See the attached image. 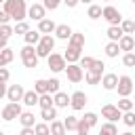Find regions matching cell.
<instances>
[{"mask_svg":"<svg viewBox=\"0 0 135 135\" xmlns=\"http://www.w3.org/2000/svg\"><path fill=\"white\" fill-rule=\"evenodd\" d=\"M2 8L11 15V19L15 21V23H21V21H25L27 19V2L25 0H6L4 4H2Z\"/></svg>","mask_w":135,"mask_h":135,"instance_id":"obj_1","label":"cell"},{"mask_svg":"<svg viewBox=\"0 0 135 135\" xmlns=\"http://www.w3.org/2000/svg\"><path fill=\"white\" fill-rule=\"evenodd\" d=\"M53 49H55V36H53V34H42L40 42L36 44V55L46 59V57L53 53Z\"/></svg>","mask_w":135,"mask_h":135,"instance_id":"obj_2","label":"cell"},{"mask_svg":"<svg viewBox=\"0 0 135 135\" xmlns=\"http://www.w3.org/2000/svg\"><path fill=\"white\" fill-rule=\"evenodd\" d=\"M19 57H21V61H23V65L25 68H38V55H36V46H32V44H25L21 51H19Z\"/></svg>","mask_w":135,"mask_h":135,"instance_id":"obj_3","label":"cell"},{"mask_svg":"<svg viewBox=\"0 0 135 135\" xmlns=\"http://www.w3.org/2000/svg\"><path fill=\"white\" fill-rule=\"evenodd\" d=\"M46 63H49V70H51L53 74L65 72V68H68V61H65V57H63L61 53H51V55L46 57Z\"/></svg>","mask_w":135,"mask_h":135,"instance_id":"obj_4","label":"cell"},{"mask_svg":"<svg viewBox=\"0 0 135 135\" xmlns=\"http://www.w3.org/2000/svg\"><path fill=\"white\" fill-rule=\"evenodd\" d=\"M21 112H23V108H21V103H15V101H8L4 108H2V112H0V116H2V120H6V122H11V120H19V116H21Z\"/></svg>","mask_w":135,"mask_h":135,"instance_id":"obj_5","label":"cell"},{"mask_svg":"<svg viewBox=\"0 0 135 135\" xmlns=\"http://www.w3.org/2000/svg\"><path fill=\"white\" fill-rule=\"evenodd\" d=\"M101 17H103L110 25H120V23H122V15H120V11H118L116 6H112V4H105V6H103Z\"/></svg>","mask_w":135,"mask_h":135,"instance_id":"obj_6","label":"cell"},{"mask_svg":"<svg viewBox=\"0 0 135 135\" xmlns=\"http://www.w3.org/2000/svg\"><path fill=\"white\" fill-rule=\"evenodd\" d=\"M101 116H103L108 122H118V120H122V112H120L114 103H105V105L101 108Z\"/></svg>","mask_w":135,"mask_h":135,"instance_id":"obj_7","label":"cell"},{"mask_svg":"<svg viewBox=\"0 0 135 135\" xmlns=\"http://www.w3.org/2000/svg\"><path fill=\"white\" fill-rule=\"evenodd\" d=\"M116 91H118V95L120 97H129L131 93H133V78L131 76H118V86H116Z\"/></svg>","mask_w":135,"mask_h":135,"instance_id":"obj_8","label":"cell"},{"mask_svg":"<svg viewBox=\"0 0 135 135\" xmlns=\"http://www.w3.org/2000/svg\"><path fill=\"white\" fill-rule=\"evenodd\" d=\"M70 97H72V101H70V108H72L74 112H80V110H84V105H86V101H89V97H86V93H84V91H74Z\"/></svg>","mask_w":135,"mask_h":135,"instance_id":"obj_9","label":"cell"},{"mask_svg":"<svg viewBox=\"0 0 135 135\" xmlns=\"http://www.w3.org/2000/svg\"><path fill=\"white\" fill-rule=\"evenodd\" d=\"M65 76H68V80L70 82H80L82 78H84V70L78 65V63H68V68H65Z\"/></svg>","mask_w":135,"mask_h":135,"instance_id":"obj_10","label":"cell"},{"mask_svg":"<svg viewBox=\"0 0 135 135\" xmlns=\"http://www.w3.org/2000/svg\"><path fill=\"white\" fill-rule=\"evenodd\" d=\"M27 17L34 19V21H42V19L46 17V8H44V4H42V2H34V4H30V8H27Z\"/></svg>","mask_w":135,"mask_h":135,"instance_id":"obj_11","label":"cell"},{"mask_svg":"<svg viewBox=\"0 0 135 135\" xmlns=\"http://www.w3.org/2000/svg\"><path fill=\"white\" fill-rule=\"evenodd\" d=\"M23 95H25V89L21 84H8V91H6V99L8 101L21 103L23 101Z\"/></svg>","mask_w":135,"mask_h":135,"instance_id":"obj_12","label":"cell"},{"mask_svg":"<svg viewBox=\"0 0 135 135\" xmlns=\"http://www.w3.org/2000/svg\"><path fill=\"white\" fill-rule=\"evenodd\" d=\"M101 86H103L105 91H116V86H118V74H114V72L103 74V78H101Z\"/></svg>","mask_w":135,"mask_h":135,"instance_id":"obj_13","label":"cell"},{"mask_svg":"<svg viewBox=\"0 0 135 135\" xmlns=\"http://www.w3.org/2000/svg\"><path fill=\"white\" fill-rule=\"evenodd\" d=\"M63 57H65V61H68V63H78V61H80V57H82V49H78V46H70V44H68V49H65Z\"/></svg>","mask_w":135,"mask_h":135,"instance_id":"obj_14","label":"cell"},{"mask_svg":"<svg viewBox=\"0 0 135 135\" xmlns=\"http://www.w3.org/2000/svg\"><path fill=\"white\" fill-rule=\"evenodd\" d=\"M55 30H57V23L53 19L44 17L42 21H38V32L40 34H55Z\"/></svg>","mask_w":135,"mask_h":135,"instance_id":"obj_15","label":"cell"},{"mask_svg":"<svg viewBox=\"0 0 135 135\" xmlns=\"http://www.w3.org/2000/svg\"><path fill=\"white\" fill-rule=\"evenodd\" d=\"M72 34H74V30H72L68 23H59L57 30H55V38H59V40H70Z\"/></svg>","mask_w":135,"mask_h":135,"instance_id":"obj_16","label":"cell"},{"mask_svg":"<svg viewBox=\"0 0 135 135\" xmlns=\"http://www.w3.org/2000/svg\"><path fill=\"white\" fill-rule=\"evenodd\" d=\"M19 122H21V127L34 129V127H36V116H34V112L23 110V112H21V116H19Z\"/></svg>","mask_w":135,"mask_h":135,"instance_id":"obj_17","label":"cell"},{"mask_svg":"<svg viewBox=\"0 0 135 135\" xmlns=\"http://www.w3.org/2000/svg\"><path fill=\"white\" fill-rule=\"evenodd\" d=\"M105 36L110 38V42H118V40L124 36V32H122L120 25H110V27L105 30Z\"/></svg>","mask_w":135,"mask_h":135,"instance_id":"obj_18","label":"cell"},{"mask_svg":"<svg viewBox=\"0 0 135 135\" xmlns=\"http://www.w3.org/2000/svg\"><path fill=\"white\" fill-rule=\"evenodd\" d=\"M118 46H120V51H124V53H133V49H135V38L124 34V36L118 40Z\"/></svg>","mask_w":135,"mask_h":135,"instance_id":"obj_19","label":"cell"},{"mask_svg":"<svg viewBox=\"0 0 135 135\" xmlns=\"http://www.w3.org/2000/svg\"><path fill=\"white\" fill-rule=\"evenodd\" d=\"M101 78H103V72H99V70H86V72H84L86 84H99Z\"/></svg>","mask_w":135,"mask_h":135,"instance_id":"obj_20","label":"cell"},{"mask_svg":"<svg viewBox=\"0 0 135 135\" xmlns=\"http://www.w3.org/2000/svg\"><path fill=\"white\" fill-rule=\"evenodd\" d=\"M53 99H55V108H68V105H70V101H72V97H70L65 91L55 93V95H53Z\"/></svg>","mask_w":135,"mask_h":135,"instance_id":"obj_21","label":"cell"},{"mask_svg":"<svg viewBox=\"0 0 135 135\" xmlns=\"http://www.w3.org/2000/svg\"><path fill=\"white\" fill-rule=\"evenodd\" d=\"M38 99H40V95L32 89V91H25V95H23V105H27V108H34V105H38Z\"/></svg>","mask_w":135,"mask_h":135,"instance_id":"obj_22","label":"cell"},{"mask_svg":"<svg viewBox=\"0 0 135 135\" xmlns=\"http://www.w3.org/2000/svg\"><path fill=\"white\" fill-rule=\"evenodd\" d=\"M13 59H15L13 49H8V46H6V49H2V51H0V68H6Z\"/></svg>","mask_w":135,"mask_h":135,"instance_id":"obj_23","label":"cell"},{"mask_svg":"<svg viewBox=\"0 0 135 135\" xmlns=\"http://www.w3.org/2000/svg\"><path fill=\"white\" fill-rule=\"evenodd\" d=\"M40 38H42V34L38 32V30H30L25 36H23V40H25V44H32V46H36L38 42H40Z\"/></svg>","mask_w":135,"mask_h":135,"instance_id":"obj_24","label":"cell"},{"mask_svg":"<svg viewBox=\"0 0 135 135\" xmlns=\"http://www.w3.org/2000/svg\"><path fill=\"white\" fill-rule=\"evenodd\" d=\"M38 105H40V110L55 108V99H53V95H51V93H44V95H40V99H38Z\"/></svg>","mask_w":135,"mask_h":135,"instance_id":"obj_25","label":"cell"},{"mask_svg":"<svg viewBox=\"0 0 135 135\" xmlns=\"http://www.w3.org/2000/svg\"><path fill=\"white\" fill-rule=\"evenodd\" d=\"M116 108L124 114V112H131V110H135V101H131L129 97H120L118 99V103H116Z\"/></svg>","mask_w":135,"mask_h":135,"instance_id":"obj_26","label":"cell"},{"mask_svg":"<svg viewBox=\"0 0 135 135\" xmlns=\"http://www.w3.org/2000/svg\"><path fill=\"white\" fill-rule=\"evenodd\" d=\"M68 44H70V46L84 49V34H82V32H74V34H72V38L68 40Z\"/></svg>","mask_w":135,"mask_h":135,"instance_id":"obj_27","label":"cell"},{"mask_svg":"<svg viewBox=\"0 0 135 135\" xmlns=\"http://www.w3.org/2000/svg\"><path fill=\"white\" fill-rule=\"evenodd\" d=\"M40 118H42V122H53V120H57V108H49V110H40Z\"/></svg>","mask_w":135,"mask_h":135,"instance_id":"obj_28","label":"cell"},{"mask_svg":"<svg viewBox=\"0 0 135 135\" xmlns=\"http://www.w3.org/2000/svg\"><path fill=\"white\" fill-rule=\"evenodd\" d=\"M103 53H105V57H110V59L118 57V53H120L118 42H108V44H105V49H103Z\"/></svg>","mask_w":135,"mask_h":135,"instance_id":"obj_29","label":"cell"},{"mask_svg":"<svg viewBox=\"0 0 135 135\" xmlns=\"http://www.w3.org/2000/svg\"><path fill=\"white\" fill-rule=\"evenodd\" d=\"M68 131H65V124H63V120H53L51 122V135H65Z\"/></svg>","mask_w":135,"mask_h":135,"instance_id":"obj_30","label":"cell"},{"mask_svg":"<svg viewBox=\"0 0 135 135\" xmlns=\"http://www.w3.org/2000/svg\"><path fill=\"white\" fill-rule=\"evenodd\" d=\"M34 91H36L38 95L49 93V82H46V78H38V80L34 82Z\"/></svg>","mask_w":135,"mask_h":135,"instance_id":"obj_31","label":"cell"},{"mask_svg":"<svg viewBox=\"0 0 135 135\" xmlns=\"http://www.w3.org/2000/svg\"><path fill=\"white\" fill-rule=\"evenodd\" d=\"M120 27H122V32H124L127 36H133V34H135V21H133V19H122Z\"/></svg>","mask_w":135,"mask_h":135,"instance_id":"obj_32","label":"cell"},{"mask_svg":"<svg viewBox=\"0 0 135 135\" xmlns=\"http://www.w3.org/2000/svg\"><path fill=\"white\" fill-rule=\"evenodd\" d=\"M101 13H103V8H101L99 4H91L89 11H86V17H89V19H99Z\"/></svg>","mask_w":135,"mask_h":135,"instance_id":"obj_33","label":"cell"},{"mask_svg":"<svg viewBox=\"0 0 135 135\" xmlns=\"http://www.w3.org/2000/svg\"><path fill=\"white\" fill-rule=\"evenodd\" d=\"M34 131H36V135H51V124L49 122H36V127H34Z\"/></svg>","mask_w":135,"mask_h":135,"instance_id":"obj_34","label":"cell"},{"mask_svg":"<svg viewBox=\"0 0 135 135\" xmlns=\"http://www.w3.org/2000/svg\"><path fill=\"white\" fill-rule=\"evenodd\" d=\"M101 131L105 133V135H118V127H116V122H103L101 124Z\"/></svg>","mask_w":135,"mask_h":135,"instance_id":"obj_35","label":"cell"},{"mask_svg":"<svg viewBox=\"0 0 135 135\" xmlns=\"http://www.w3.org/2000/svg\"><path fill=\"white\" fill-rule=\"evenodd\" d=\"M93 63H95V59H93V57H89V55H82V57H80V61H78V65H80L84 72H86V70H91V68H93Z\"/></svg>","mask_w":135,"mask_h":135,"instance_id":"obj_36","label":"cell"},{"mask_svg":"<svg viewBox=\"0 0 135 135\" xmlns=\"http://www.w3.org/2000/svg\"><path fill=\"white\" fill-rule=\"evenodd\" d=\"M63 124H65V131H76L78 129V118L76 116H65Z\"/></svg>","mask_w":135,"mask_h":135,"instance_id":"obj_37","label":"cell"},{"mask_svg":"<svg viewBox=\"0 0 135 135\" xmlns=\"http://www.w3.org/2000/svg\"><path fill=\"white\" fill-rule=\"evenodd\" d=\"M13 30H15V34H21V36H25V34L30 32V23H27V21L15 23V25H13Z\"/></svg>","mask_w":135,"mask_h":135,"instance_id":"obj_38","label":"cell"},{"mask_svg":"<svg viewBox=\"0 0 135 135\" xmlns=\"http://www.w3.org/2000/svg\"><path fill=\"white\" fill-rule=\"evenodd\" d=\"M46 82H49V93L51 95H55V93H59V78H46Z\"/></svg>","mask_w":135,"mask_h":135,"instance_id":"obj_39","label":"cell"},{"mask_svg":"<svg viewBox=\"0 0 135 135\" xmlns=\"http://www.w3.org/2000/svg\"><path fill=\"white\" fill-rule=\"evenodd\" d=\"M122 122H124L127 127H135V110L124 112V114H122Z\"/></svg>","mask_w":135,"mask_h":135,"instance_id":"obj_40","label":"cell"},{"mask_svg":"<svg viewBox=\"0 0 135 135\" xmlns=\"http://www.w3.org/2000/svg\"><path fill=\"white\" fill-rule=\"evenodd\" d=\"M122 65H127V68H135V51L122 55Z\"/></svg>","mask_w":135,"mask_h":135,"instance_id":"obj_41","label":"cell"},{"mask_svg":"<svg viewBox=\"0 0 135 135\" xmlns=\"http://www.w3.org/2000/svg\"><path fill=\"white\" fill-rule=\"evenodd\" d=\"M42 4H44L46 11H57V8L63 4V0H42Z\"/></svg>","mask_w":135,"mask_h":135,"instance_id":"obj_42","label":"cell"},{"mask_svg":"<svg viewBox=\"0 0 135 135\" xmlns=\"http://www.w3.org/2000/svg\"><path fill=\"white\" fill-rule=\"evenodd\" d=\"M82 120H84L89 127H95V124H97V114H95V112H84Z\"/></svg>","mask_w":135,"mask_h":135,"instance_id":"obj_43","label":"cell"},{"mask_svg":"<svg viewBox=\"0 0 135 135\" xmlns=\"http://www.w3.org/2000/svg\"><path fill=\"white\" fill-rule=\"evenodd\" d=\"M89 129H91V127H89L82 118H78V129H76V133H78V135H89Z\"/></svg>","mask_w":135,"mask_h":135,"instance_id":"obj_44","label":"cell"},{"mask_svg":"<svg viewBox=\"0 0 135 135\" xmlns=\"http://www.w3.org/2000/svg\"><path fill=\"white\" fill-rule=\"evenodd\" d=\"M0 34H2L4 38H11V36L15 34V30H13V25H8V23H6V25H0Z\"/></svg>","mask_w":135,"mask_h":135,"instance_id":"obj_45","label":"cell"},{"mask_svg":"<svg viewBox=\"0 0 135 135\" xmlns=\"http://www.w3.org/2000/svg\"><path fill=\"white\" fill-rule=\"evenodd\" d=\"M8 21H11V15H8V13L2 8V11H0V25H6Z\"/></svg>","mask_w":135,"mask_h":135,"instance_id":"obj_46","label":"cell"},{"mask_svg":"<svg viewBox=\"0 0 135 135\" xmlns=\"http://www.w3.org/2000/svg\"><path fill=\"white\" fill-rule=\"evenodd\" d=\"M8 78H11V72L6 68H0V80L2 82H8Z\"/></svg>","mask_w":135,"mask_h":135,"instance_id":"obj_47","label":"cell"},{"mask_svg":"<svg viewBox=\"0 0 135 135\" xmlns=\"http://www.w3.org/2000/svg\"><path fill=\"white\" fill-rule=\"evenodd\" d=\"M103 68H105V63H103L101 59H95V63H93L91 70H99V72H103Z\"/></svg>","mask_w":135,"mask_h":135,"instance_id":"obj_48","label":"cell"},{"mask_svg":"<svg viewBox=\"0 0 135 135\" xmlns=\"http://www.w3.org/2000/svg\"><path fill=\"white\" fill-rule=\"evenodd\" d=\"M6 91H8L6 82H2V80H0V99H2V97H6Z\"/></svg>","mask_w":135,"mask_h":135,"instance_id":"obj_49","label":"cell"},{"mask_svg":"<svg viewBox=\"0 0 135 135\" xmlns=\"http://www.w3.org/2000/svg\"><path fill=\"white\" fill-rule=\"evenodd\" d=\"M63 4H65L68 8H74V6H78L80 2H78V0H63Z\"/></svg>","mask_w":135,"mask_h":135,"instance_id":"obj_50","label":"cell"},{"mask_svg":"<svg viewBox=\"0 0 135 135\" xmlns=\"http://www.w3.org/2000/svg\"><path fill=\"white\" fill-rule=\"evenodd\" d=\"M19 135H36V131H34V129H27V127H23V129L19 131Z\"/></svg>","mask_w":135,"mask_h":135,"instance_id":"obj_51","label":"cell"},{"mask_svg":"<svg viewBox=\"0 0 135 135\" xmlns=\"http://www.w3.org/2000/svg\"><path fill=\"white\" fill-rule=\"evenodd\" d=\"M6 46H8V38H4V36L0 34V51H2V49H6Z\"/></svg>","mask_w":135,"mask_h":135,"instance_id":"obj_52","label":"cell"},{"mask_svg":"<svg viewBox=\"0 0 135 135\" xmlns=\"http://www.w3.org/2000/svg\"><path fill=\"white\" fill-rule=\"evenodd\" d=\"M78 2H82V4H89V6L93 4V0H78Z\"/></svg>","mask_w":135,"mask_h":135,"instance_id":"obj_53","label":"cell"},{"mask_svg":"<svg viewBox=\"0 0 135 135\" xmlns=\"http://www.w3.org/2000/svg\"><path fill=\"white\" fill-rule=\"evenodd\" d=\"M120 135H135V133H131V131H124V133H120Z\"/></svg>","mask_w":135,"mask_h":135,"instance_id":"obj_54","label":"cell"},{"mask_svg":"<svg viewBox=\"0 0 135 135\" xmlns=\"http://www.w3.org/2000/svg\"><path fill=\"white\" fill-rule=\"evenodd\" d=\"M99 135H105V133H103V131H99Z\"/></svg>","mask_w":135,"mask_h":135,"instance_id":"obj_55","label":"cell"},{"mask_svg":"<svg viewBox=\"0 0 135 135\" xmlns=\"http://www.w3.org/2000/svg\"><path fill=\"white\" fill-rule=\"evenodd\" d=\"M4 2H6V0H0V4H4Z\"/></svg>","mask_w":135,"mask_h":135,"instance_id":"obj_56","label":"cell"},{"mask_svg":"<svg viewBox=\"0 0 135 135\" xmlns=\"http://www.w3.org/2000/svg\"><path fill=\"white\" fill-rule=\"evenodd\" d=\"M0 135H4V131H2V129H0Z\"/></svg>","mask_w":135,"mask_h":135,"instance_id":"obj_57","label":"cell"},{"mask_svg":"<svg viewBox=\"0 0 135 135\" xmlns=\"http://www.w3.org/2000/svg\"><path fill=\"white\" fill-rule=\"evenodd\" d=\"M131 2H133V4H135V0H131Z\"/></svg>","mask_w":135,"mask_h":135,"instance_id":"obj_58","label":"cell"},{"mask_svg":"<svg viewBox=\"0 0 135 135\" xmlns=\"http://www.w3.org/2000/svg\"><path fill=\"white\" fill-rule=\"evenodd\" d=\"M103 2H108V0H103Z\"/></svg>","mask_w":135,"mask_h":135,"instance_id":"obj_59","label":"cell"}]
</instances>
